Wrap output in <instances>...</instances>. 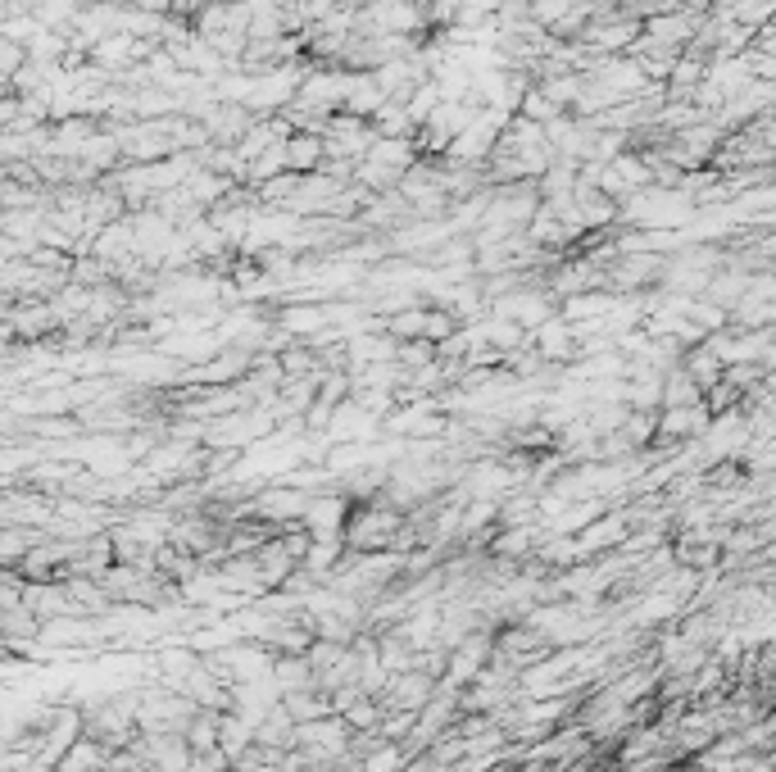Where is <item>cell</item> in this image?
<instances>
[{"label": "cell", "mask_w": 776, "mask_h": 772, "mask_svg": "<svg viewBox=\"0 0 776 772\" xmlns=\"http://www.w3.org/2000/svg\"><path fill=\"white\" fill-rule=\"evenodd\" d=\"M436 359H441V350H436L432 341H400V368H409V373L436 364Z\"/></svg>", "instance_id": "cell-5"}, {"label": "cell", "mask_w": 776, "mask_h": 772, "mask_svg": "<svg viewBox=\"0 0 776 772\" xmlns=\"http://www.w3.org/2000/svg\"><path fill=\"white\" fill-rule=\"evenodd\" d=\"M531 346L541 350V359H545V364H554V368L572 364V359L581 355L577 327H572V318H559V314H554L545 327H536V332H531Z\"/></svg>", "instance_id": "cell-1"}, {"label": "cell", "mask_w": 776, "mask_h": 772, "mask_svg": "<svg viewBox=\"0 0 776 772\" xmlns=\"http://www.w3.org/2000/svg\"><path fill=\"white\" fill-rule=\"evenodd\" d=\"M323 327H332V314L327 309H286L282 314V332L291 337H323Z\"/></svg>", "instance_id": "cell-3"}, {"label": "cell", "mask_w": 776, "mask_h": 772, "mask_svg": "<svg viewBox=\"0 0 776 772\" xmlns=\"http://www.w3.org/2000/svg\"><path fill=\"white\" fill-rule=\"evenodd\" d=\"M286 159H291V164H300V169H309V164L318 159V141H309V137L291 141V146H286Z\"/></svg>", "instance_id": "cell-6"}, {"label": "cell", "mask_w": 776, "mask_h": 772, "mask_svg": "<svg viewBox=\"0 0 776 772\" xmlns=\"http://www.w3.org/2000/svg\"><path fill=\"white\" fill-rule=\"evenodd\" d=\"M577 541H581L586 555H600V550H609V545H622V541H627V518H618V514L600 518V523H590Z\"/></svg>", "instance_id": "cell-2"}, {"label": "cell", "mask_w": 776, "mask_h": 772, "mask_svg": "<svg viewBox=\"0 0 776 772\" xmlns=\"http://www.w3.org/2000/svg\"><path fill=\"white\" fill-rule=\"evenodd\" d=\"M359 763H364V772H404V750L395 741H382V745H373Z\"/></svg>", "instance_id": "cell-4"}]
</instances>
